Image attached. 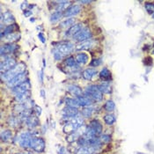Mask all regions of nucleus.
<instances>
[{"label":"nucleus","mask_w":154,"mask_h":154,"mask_svg":"<svg viewBox=\"0 0 154 154\" xmlns=\"http://www.w3.org/2000/svg\"><path fill=\"white\" fill-rule=\"evenodd\" d=\"M55 47L52 49V54L55 60L58 61L61 60L63 57L70 55L76 49V47L70 42H60L54 44Z\"/></svg>","instance_id":"obj_1"},{"label":"nucleus","mask_w":154,"mask_h":154,"mask_svg":"<svg viewBox=\"0 0 154 154\" xmlns=\"http://www.w3.org/2000/svg\"><path fill=\"white\" fill-rule=\"evenodd\" d=\"M84 123H85L84 119L79 116H77L71 118L66 122V123L63 126V131L65 134L70 135L71 133L78 131L79 129H80L81 127H83Z\"/></svg>","instance_id":"obj_2"},{"label":"nucleus","mask_w":154,"mask_h":154,"mask_svg":"<svg viewBox=\"0 0 154 154\" xmlns=\"http://www.w3.org/2000/svg\"><path fill=\"white\" fill-rule=\"evenodd\" d=\"M26 70V66L24 63H17L12 69H11L10 71H6L5 73L1 74V79L5 82H9L10 80H12L13 78H15L16 76L25 73Z\"/></svg>","instance_id":"obj_3"},{"label":"nucleus","mask_w":154,"mask_h":154,"mask_svg":"<svg viewBox=\"0 0 154 154\" xmlns=\"http://www.w3.org/2000/svg\"><path fill=\"white\" fill-rule=\"evenodd\" d=\"M84 94L85 96H87L88 98H90L93 101H95V102H100L103 100V94L100 90L99 85H88L85 88Z\"/></svg>","instance_id":"obj_4"},{"label":"nucleus","mask_w":154,"mask_h":154,"mask_svg":"<svg viewBox=\"0 0 154 154\" xmlns=\"http://www.w3.org/2000/svg\"><path fill=\"white\" fill-rule=\"evenodd\" d=\"M34 137H35L34 134L31 132H22L17 135L14 140L15 142L19 143L20 147H22L24 149H27L31 147V142Z\"/></svg>","instance_id":"obj_5"},{"label":"nucleus","mask_w":154,"mask_h":154,"mask_svg":"<svg viewBox=\"0 0 154 154\" xmlns=\"http://www.w3.org/2000/svg\"><path fill=\"white\" fill-rule=\"evenodd\" d=\"M16 60L14 59L13 57H6L5 59L2 58L1 61V65H0V68H1V72L2 73H5L6 71H10L11 69H12L15 65H16Z\"/></svg>","instance_id":"obj_6"},{"label":"nucleus","mask_w":154,"mask_h":154,"mask_svg":"<svg viewBox=\"0 0 154 154\" xmlns=\"http://www.w3.org/2000/svg\"><path fill=\"white\" fill-rule=\"evenodd\" d=\"M30 148L37 152H42L45 149V141L42 137H34L32 139V142H31Z\"/></svg>","instance_id":"obj_7"},{"label":"nucleus","mask_w":154,"mask_h":154,"mask_svg":"<svg viewBox=\"0 0 154 154\" xmlns=\"http://www.w3.org/2000/svg\"><path fill=\"white\" fill-rule=\"evenodd\" d=\"M74 41L83 42L85 41H88L92 38V32L88 28H84L81 31H79L77 35L72 37Z\"/></svg>","instance_id":"obj_8"},{"label":"nucleus","mask_w":154,"mask_h":154,"mask_svg":"<svg viewBox=\"0 0 154 154\" xmlns=\"http://www.w3.org/2000/svg\"><path fill=\"white\" fill-rule=\"evenodd\" d=\"M30 89H31V84H30V81H29V80H26V81H25V82H23L22 84L17 85L16 87L12 88V93L13 94H15V96H16V95L21 94H25V93H26V92H29Z\"/></svg>","instance_id":"obj_9"},{"label":"nucleus","mask_w":154,"mask_h":154,"mask_svg":"<svg viewBox=\"0 0 154 154\" xmlns=\"http://www.w3.org/2000/svg\"><path fill=\"white\" fill-rule=\"evenodd\" d=\"M26 76H27L26 72L16 76L15 78H13L12 80H10V81L7 83V86L10 87V88H12H12H14V87H16L17 85L22 84L23 82H25V81H26Z\"/></svg>","instance_id":"obj_10"},{"label":"nucleus","mask_w":154,"mask_h":154,"mask_svg":"<svg viewBox=\"0 0 154 154\" xmlns=\"http://www.w3.org/2000/svg\"><path fill=\"white\" fill-rule=\"evenodd\" d=\"M19 47L16 44H13V43H5V44H3L1 46V49H0L1 57H5L6 55L11 54L12 52H14Z\"/></svg>","instance_id":"obj_11"},{"label":"nucleus","mask_w":154,"mask_h":154,"mask_svg":"<svg viewBox=\"0 0 154 154\" xmlns=\"http://www.w3.org/2000/svg\"><path fill=\"white\" fill-rule=\"evenodd\" d=\"M100 149L94 146H79L76 149L74 154H94L98 152Z\"/></svg>","instance_id":"obj_12"},{"label":"nucleus","mask_w":154,"mask_h":154,"mask_svg":"<svg viewBox=\"0 0 154 154\" xmlns=\"http://www.w3.org/2000/svg\"><path fill=\"white\" fill-rule=\"evenodd\" d=\"M63 116L64 118H68L70 120L71 118H73L77 116H79V110L78 108H73V107H66L64 109H63Z\"/></svg>","instance_id":"obj_13"},{"label":"nucleus","mask_w":154,"mask_h":154,"mask_svg":"<svg viewBox=\"0 0 154 154\" xmlns=\"http://www.w3.org/2000/svg\"><path fill=\"white\" fill-rule=\"evenodd\" d=\"M80 11H81V7L79 5H71V7H69L65 12H63V16L68 17V18H72V16L79 14Z\"/></svg>","instance_id":"obj_14"},{"label":"nucleus","mask_w":154,"mask_h":154,"mask_svg":"<svg viewBox=\"0 0 154 154\" xmlns=\"http://www.w3.org/2000/svg\"><path fill=\"white\" fill-rule=\"evenodd\" d=\"M84 29V25L82 23L74 24L72 26H71L67 32H66V36L67 37H73L75 35H77L79 31Z\"/></svg>","instance_id":"obj_15"},{"label":"nucleus","mask_w":154,"mask_h":154,"mask_svg":"<svg viewBox=\"0 0 154 154\" xmlns=\"http://www.w3.org/2000/svg\"><path fill=\"white\" fill-rule=\"evenodd\" d=\"M88 127H89L90 129H92L94 131H95V132L97 133V135H98V136H100V135H101L103 128H102L101 123H100L98 120H96V119L92 120V121L90 122V123H89V126H88Z\"/></svg>","instance_id":"obj_16"},{"label":"nucleus","mask_w":154,"mask_h":154,"mask_svg":"<svg viewBox=\"0 0 154 154\" xmlns=\"http://www.w3.org/2000/svg\"><path fill=\"white\" fill-rule=\"evenodd\" d=\"M66 90H67L68 93H70L71 94L74 95L76 97L83 95V90L77 85H67Z\"/></svg>","instance_id":"obj_17"},{"label":"nucleus","mask_w":154,"mask_h":154,"mask_svg":"<svg viewBox=\"0 0 154 154\" xmlns=\"http://www.w3.org/2000/svg\"><path fill=\"white\" fill-rule=\"evenodd\" d=\"M94 40H88L83 42H79L77 46H76V49L77 50H85V49H89V48H93L95 46Z\"/></svg>","instance_id":"obj_18"},{"label":"nucleus","mask_w":154,"mask_h":154,"mask_svg":"<svg viewBox=\"0 0 154 154\" xmlns=\"http://www.w3.org/2000/svg\"><path fill=\"white\" fill-rule=\"evenodd\" d=\"M76 99L78 100L79 104L80 107H90V106H92V104H93V102H94L90 98H88V97L85 96V95H84V96L83 95H81V96L76 97Z\"/></svg>","instance_id":"obj_19"},{"label":"nucleus","mask_w":154,"mask_h":154,"mask_svg":"<svg viewBox=\"0 0 154 154\" xmlns=\"http://www.w3.org/2000/svg\"><path fill=\"white\" fill-rule=\"evenodd\" d=\"M14 17L12 14V12L9 11H6L5 12H2L1 13V23L5 24H12L14 22Z\"/></svg>","instance_id":"obj_20"},{"label":"nucleus","mask_w":154,"mask_h":154,"mask_svg":"<svg viewBox=\"0 0 154 154\" xmlns=\"http://www.w3.org/2000/svg\"><path fill=\"white\" fill-rule=\"evenodd\" d=\"M20 39V33H12L7 35H5L2 40L5 41V43H13Z\"/></svg>","instance_id":"obj_21"},{"label":"nucleus","mask_w":154,"mask_h":154,"mask_svg":"<svg viewBox=\"0 0 154 154\" xmlns=\"http://www.w3.org/2000/svg\"><path fill=\"white\" fill-rule=\"evenodd\" d=\"M23 122H25V124L30 128V129H33V128H35L36 126H38L39 124V120L37 119V117H35L34 115H32L31 116H29L28 118H26Z\"/></svg>","instance_id":"obj_22"},{"label":"nucleus","mask_w":154,"mask_h":154,"mask_svg":"<svg viewBox=\"0 0 154 154\" xmlns=\"http://www.w3.org/2000/svg\"><path fill=\"white\" fill-rule=\"evenodd\" d=\"M97 73H98L97 70H95L94 68H88V69H85L83 71L82 77L86 80H91L94 79V77L97 75Z\"/></svg>","instance_id":"obj_23"},{"label":"nucleus","mask_w":154,"mask_h":154,"mask_svg":"<svg viewBox=\"0 0 154 154\" xmlns=\"http://www.w3.org/2000/svg\"><path fill=\"white\" fill-rule=\"evenodd\" d=\"M99 88L101 91V93L102 94H110L112 93V90H113L111 85H110V83L108 81L102 82V83L99 85Z\"/></svg>","instance_id":"obj_24"},{"label":"nucleus","mask_w":154,"mask_h":154,"mask_svg":"<svg viewBox=\"0 0 154 154\" xmlns=\"http://www.w3.org/2000/svg\"><path fill=\"white\" fill-rule=\"evenodd\" d=\"M65 64L69 69H72V71H77L79 69V64L77 63L76 59H74L73 57H68L67 59L65 60Z\"/></svg>","instance_id":"obj_25"},{"label":"nucleus","mask_w":154,"mask_h":154,"mask_svg":"<svg viewBox=\"0 0 154 154\" xmlns=\"http://www.w3.org/2000/svg\"><path fill=\"white\" fill-rule=\"evenodd\" d=\"M88 61H89V57L87 56V54H85V53H79V54H78L77 55V57H76V62H77V63L79 65H83V64H85V63H88Z\"/></svg>","instance_id":"obj_26"},{"label":"nucleus","mask_w":154,"mask_h":154,"mask_svg":"<svg viewBox=\"0 0 154 154\" xmlns=\"http://www.w3.org/2000/svg\"><path fill=\"white\" fill-rule=\"evenodd\" d=\"M99 76L101 79L105 81H110L112 79V74L107 68H103L100 72Z\"/></svg>","instance_id":"obj_27"},{"label":"nucleus","mask_w":154,"mask_h":154,"mask_svg":"<svg viewBox=\"0 0 154 154\" xmlns=\"http://www.w3.org/2000/svg\"><path fill=\"white\" fill-rule=\"evenodd\" d=\"M57 3L58 4V5L57 7V11L61 12H65L70 7V5L71 4V2H70V1H59Z\"/></svg>","instance_id":"obj_28"},{"label":"nucleus","mask_w":154,"mask_h":154,"mask_svg":"<svg viewBox=\"0 0 154 154\" xmlns=\"http://www.w3.org/2000/svg\"><path fill=\"white\" fill-rule=\"evenodd\" d=\"M75 23V19L74 18H69V19H66L63 21H61L59 24L60 28H67L69 29L71 26H72Z\"/></svg>","instance_id":"obj_29"},{"label":"nucleus","mask_w":154,"mask_h":154,"mask_svg":"<svg viewBox=\"0 0 154 154\" xmlns=\"http://www.w3.org/2000/svg\"><path fill=\"white\" fill-rule=\"evenodd\" d=\"M29 97H30V91L29 92H26L25 94L16 95L15 96V100L18 101L20 104V103H24V102L29 100Z\"/></svg>","instance_id":"obj_30"},{"label":"nucleus","mask_w":154,"mask_h":154,"mask_svg":"<svg viewBox=\"0 0 154 154\" xmlns=\"http://www.w3.org/2000/svg\"><path fill=\"white\" fill-rule=\"evenodd\" d=\"M65 104L67 107H73V108H79L80 107L79 104V101L77 99H73V98H66L65 99Z\"/></svg>","instance_id":"obj_31"},{"label":"nucleus","mask_w":154,"mask_h":154,"mask_svg":"<svg viewBox=\"0 0 154 154\" xmlns=\"http://www.w3.org/2000/svg\"><path fill=\"white\" fill-rule=\"evenodd\" d=\"M103 120L105 122V123L108 125V126H112L113 124L116 123V118L114 115H111V114H107L106 116H104L103 117Z\"/></svg>","instance_id":"obj_32"},{"label":"nucleus","mask_w":154,"mask_h":154,"mask_svg":"<svg viewBox=\"0 0 154 154\" xmlns=\"http://www.w3.org/2000/svg\"><path fill=\"white\" fill-rule=\"evenodd\" d=\"M12 131H9V130H5V131H2V132H1V139H2L3 142L9 141L12 138Z\"/></svg>","instance_id":"obj_33"},{"label":"nucleus","mask_w":154,"mask_h":154,"mask_svg":"<svg viewBox=\"0 0 154 154\" xmlns=\"http://www.w3.org/2000/svg\"><path fill=\"white\" fill-rule=\"evenodd\" d=\"M94 111V107L93 106L84 107L83 110H82V116L85 118H90L92 116Z\"/></svg>","instance_id":"obj_34"},{"label":"nucleus","mask_w":154,"mask_h":154,"mask_svg":"<svg viewBox=\"0 0 154 154\" xmlns=\"http://www.w3.org/2000/svg\"><path fill=\"white\" fill-rule=\"evenodd\" d=\"M104 109L107 112H113L116 109V103L111 100H107V101H106V103L104 104Z\"/></svg>","instance_id":"obj_35"},{"label":"nucleus","mask_w":154,"mask_h":154,"mask_svg":"<svg viewBox=\"0 0 154 154\" xmlns=\"http://www.w3.org/2000/svg\"><path fill=\"white\" fill-rule=\"evenodd\" d=\"M62 17H63V12L56 11L54 13H52L50 15V21H51V23H56L61 20Z\"/></svg>","instance_id":"obj_36"},{"label":"nucleus","mask_w":154,"mask_h":154,"mask_svg":"<svg viewBox=\"0 0 154 154\" xmlns=\"http://www.w3.org/2000/svg\"><path fill=\"white\" fill-rule=\"evenodd\" d=\"M14 31V26L13 25H9L8 26H6L4 30L1 31V39L4 38L5 35H9V34H12Z\"/></svg>","instance_id":"obj_37"},{"label":"nucleus","mask_w":154,"mask_h":154,"mask_svg":"<svg viewBox=\"0 0 154 154\" xmlns=\"http://www.w3.org/2000/svg\"><path fill=\"white\" fill-rule=\"evenodd\" d=\"M20 122H21L20 119L16 118L15 116H11V117L9 118V120H8V123H9V125H10L11 127H17V126L20 124Z\"/></svg>","instance_id":"obj_38"},{"label":"nucleus","mask_w":154,"mask_h":154,"mask_svg":"<svg viewBox=\"0 0 154 154\" xmlns=\"http://www.w3.org/2000/svg\"><path fill=\"white\" fill-rule=\"evenodd\" d=\"M99 138H100V142L102 143V144L103 143H108L111 142V140H112L111 136L110 135H107V134H102V135H100L99 137Z\"/></svg>","instance_id":"obj_39"},{"label":"nucleus","mask_w":154,"mask_h":154,"mask_svg":"<svg viewBox=\"0 0 154 154\" xmlns=\"http://www.w3.org/2000/svg\"><path fill=\"white\" fill-rule=\"evenodd\" d=\"M145 10L147 12L152 15V17L154 16V4L152 3H146L145 4Z\"/></svg>","instance_id":"obj_40"},{"label":"nucleus","mask_w":154,"mask_h":154,"mask_svg":"<svg viewBox=\"0 0 154 154\" xmlns=\"http://www.w3.org/2000/svg\"><path fill=\"white\" fill-rule=\"evenodd\" d=\"M34 111H35V114L36 116H39L42 114V108L39 107V106H36L35 105V106L34 107Z\"/></svg>","instance_id":"obj_41"},{"label":"nucleus","mask_w":154,"mask_h":154,"mask_svg":"<svg viewBox=\"0 0 154 154\" xmlns=\"http://www.w3.org/2000/svg\"><path fill=\"white\" fill-rule=\"evenodd\" d=\"M100 64V61L99 59H93L90 63L91 66H99Z\"/></svg>","instance_id":"obj_42"},{"label":"nucleus","mask_w":154,"mask_h":154,"mask_svg":"<svg viewBox=\"0 0 154 154\" xmlns=\"http://www.w3.org/2000/svg\"><path fill=\"white\" fill-rule=\"evenodd\" d=\"M57 152H58V154H68L66 149L63 146H60L59 148L57 149Z\"/></svg>","instance_id":"obj_43"},{"label":"nucleus","mask_w":154,"mask_h":154,"mask_svg":"<svg viewBox=\"0 0 154 154\" xmlns=\"http://www.w3.org/2000/svg\"><path fill=\"white\" fill-rule=\"evenodd\" d=\"M38 36H39V39L42 41V43H45V42H46V39H45V37H44V35H43V34L40 33Z\"/></svg>","instance_id":"obj_44"},{"label":"nucleus","mask_w":154,"mask_h":154,"mask_svg":"<svg viewBox=\"0 0 154 154\" xmlns=\"http://www.w3.org/2000/svg\"><path fill=\"white\" fill-rule=\"evenodd\" d=\"M79 3H81V4H89V3H91V1H80Z\"/></svg>","instance_id":"obj_45"},{"label":"nucleus","mask_w":154,"mask_h":154,"mask_svg":"<svg viewBox=\"0 0 154 154\" xmlns=\"http://www.w3.org/2000/svg\"><path fill=\"white\" fill-rule=\"evenodd\" d=\"M17 154H29L28 152H20V153H17Z\"/></svg>","instance_id":"obj_46"},{"label":"nucleus","mask_w":154,"mask_h":154,"mask_svg":"<svg viewBox=\"0 0 154 154\" xmlns=\"http://www.w3.org/2000/svg\"><path fill=\"white\" fill-rule=\"evenodd\" d=\"M153 54H154V49H153Z\"/></svg>","instance_id":"obj_47"}]
</instances>
